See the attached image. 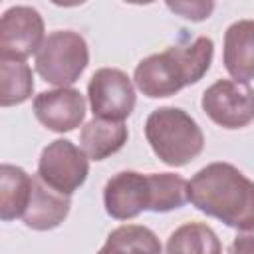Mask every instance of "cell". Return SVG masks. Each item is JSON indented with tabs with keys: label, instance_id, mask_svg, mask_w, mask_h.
Returning <instances> with one entry per match:
<instances>
[{
	"label": "cell",
	"instance_id": "cell-11",
	"mask_svg": "<svg viewBox=\"0 0 254 254\" xmlns=\"http://www.w3.org/2000/svg\"><path fill=\"white\" fill-rule=\"evenodd\" d=\"M222 62L234 81L254 79V20H238L224 32Z\"/></svg>",
	"mask_w": 254,
	"mask_h": 254
},
{
	"label": "cell",
	"instance_id": "cell-10",
	"mask_svg": "<svg viewBox=\"0 0 254 254\" xmlns=\"http://www.w3.org/2000/svg\"><path fill=\"white\" fill-rule=\"evenodd\" d=\"M36 119L56 133H67L81 125L85 117V99L73 87L42 91L34 97Z\"/></svg>",
	"mask_w": 254,
	"mask_h": 254
},
{
	"label": "cell",
	"instance_id": "cell-18",
	"mask_svg": "<svg viewBox=\"0 0 254 254\" xmlns=\"http://www.w3.org/2000/svg\"><path fill=\"white\" fill-rule=\"evenodd\" d=\"M151 208L153 212H169L181 208L189 200V183L175 173H149Z\"/></svg>",
	"mask_w": 254,
	"mask_h": 254
},
{
	"label": "cell",
	"instance_id": "cell-4",
	"mask_svg": "<svg viewBox=\"0 0 254 254\" xmlns=\"http://www.w3.org/2000/svg\"><path fill=\"white\" fill-rule=\"evenodd\" d=\"M87 64V44L83 36L71 30H58L48 34L36 54L38 75L56 87H69L75 83L85 71Z\"/></svg>",
	"mask_w": 254,
	"mask_h": 254
},
{
	"label": "cell",
	"instance_id": "cell-15",
	"mask_svg": "<svg viewBox=\"0 0 254 254\" xmlns=\"http://www.w3.org/2000/svg\"><path fill=\"white\" fill-rule=\"evenodd\" d=\"M97 254H161L157 234L141 224H123L109 232Z\"/></svg>",
	"mask_w": 254,
	"mask_h": 254
},
{
	"label": "cell",
	"instance_id": "cell-17",
	"mask_svg": "<svg viewBox=\"0 0 254 254\" xmlns=\"http://www.w3.org/2000/svg\"><path fill=\"white\" fill-rule=\"evenodd\" d=\"M34 91L32 69L22 60L0 58V105L12 107L30 99Z\"/></svg>",
	"mask_w": 254,
	"mask_h": 254
},
{
	"label": "cell",
	"instance_id": "cell-12",
	"mask_svg": "<svg viewBox=\"0 0 254 254\" xmlns=\"http://www.w3.org/2000/svg\"><path fill=\"white\" fill-rule=\"evenodd\" d=\"M69 196L50 189L38 175L34 177L32 196L22 216L24 224L32 230H52L60 226L69 212Z\"/></svg>",
	"mask_w": 254,
	"mask_h": 254
},
{
	"label": "cell",
	"instance_id": "cell-5",
	"mask_svg": "<svg viewBox=\"0 0 254 254\" xmlns=\"http://www.w3.org/2000/svg\"><path fill=\"white\" fill-rule=\"evenodd\" d=\"M89 159L81 147L67 139H56L44 147L38 161V177L62 194L75 192L87 179Z\"/></svg>",
	"mask_w": 254,
	"mask_h": 254
},
{
	"label": "cell",
	"instance_id": "cell-19",
	"mask_svg": "<svg viewBox=\"0 0 254 254\" xmlns=\"http://www.w3.org/2000/svg\"><path fill=\"white\" fill-rule=\"evenodd\" d=\"M167 8L181 14L187 20L192 22H200L206 20L210 16V12L214 10L212 2H200V0H192V2H167Z\"/></svg>",
	"mask_w": 254,
	"mask_h": 254
},
{
	"label": "cell",
	"instance_id": "cell-16",
	"mask_svg": "<svg viewBox=\"0 0 254 254\" xmlns=\"http://www.w3.org/2000/svg\"><path fill=\"white\" fill-rule=\"evenodd\" d=\"M167 254H222V246L214 230L202 222H187L179 226L167 240Z\"/></svg>",
	"mask_w": 254,
	"mask_h": 254
},
{
	"label": "cell",
	"instance_id": "cell-8",
	"mask_svg": "<svg viewBox=\"0 0 254 254\" xmlns=\"http://www.w3.org/2000/svg\"><path fill=\"white\" fill-rule=\"evenodd\" d=\"M44 20L32 6H12L0 18V58L26 60L44 44Z\"/></svg>",
	"mask_w": 254,
	"mask_h": 254
},
{
	"label": "cell",
	"instance_id": "cell-20",
	"mask_svg": "<svg viewBox=\"0 0 254 254\" xmlns=\"http://www.w3.org/2000/svg\"><path fill=\"white\" fill-rule=\"evenodd\" d=\"M228 254H254V226L238 230L228 248Z\"/></svg>",
	"mask_w": 254,
	"mask_h": 254
},
{
	"label": "cell",
	"instance_id": "cell-1",
	"mask_svg": "<svg viewBox=\"0 0 254 254\" xmlns=\"http://www.w3.org/2000/svg\"><path fill=\"white\" fill-rule=\"evenodd\" d=\"M189 200L230 228L254 226V181L230 163H210L189 181Z\"/></svg>",
	"mask_w": 254,
	"mask_h": 254
},
{
	"label": "cell",
	"instance_id": "cell-2",
	"mask_svg": "<svg viewBox=\"0 0 254 254\" xmlns=\"http://www.w3.org/2000/svg\"><path fill=\"white\" fill-rule=\"evenodd\" d=\"M212 40L198 36L187 46H173L141 60L135 67L133 81L137 89L151 99L171 97L183 87L200 81L212 64Z\"/></svg>",
	"mask_w": 254,
	"mask_h": 254
},
{
	"label": "cell",
	"instance_id": "cell-9",
	"mask_svg": "<svg viewBox=\"0 0 254 254\" xmlns=\"http://www.w3.org/2000/svg\"><path fill=\"white\" fill-rule=\"evenodd\" d=\"M105 212L115 220H131L151 208L149 175L121 171L113 175L103 189Z\"/></svg>",
	"mask_w": 254,
	"mask_h": 254
},
{
	"label": "cell",
	"instance_id": "cell-3",
	"mask_svg": "<svg viewBox=\"0 0 254 254\" xmlns=\"http://www.w3.org/2000/svg\"><path fill=\"white\" fill-rule=\"evenodd\" d=\"M145 137L153 153L169 167H185L204 147L196 121L179 107H159L145 121Z\"/></svg>",
	"mask_w": 254,
	"mask_h": 254
},
{
	"label": "cell",
	"instance_id": "cell-7",
	"mask_svg": "<svg viewBox=\"0 0 254 254\" xmlns=\"http://www.w3.org/2000/svg\"><path fill=\"white\" fill-rule=\"evenodd\" d=\"M87 97L97 119L123 121L135 107V87L127 73L117 67L97 69L87 83Z\"/></svg>",
	"mask_w": 254,
	"mask_h": 254
},
{
	"label": "cell",
	"instance_id": "cell-13",
	"mask_svg": "<svg viewBox=\"0 0 254 254\" xmlns=\"http://www.w3.org/2000/svg\"><path fill=\"white\" fill-rule=\"evenodd\" d=\"M129 131L123 121H107L93 117L79 133V147L91 161H103L127 143Z\"/></svg>",
	"mask_w": 254,
	"mask_h": 254
},
{
	"label": "cell",
	"instance_id": "cell-6",
	"mask_svg": "<svg viewBox=\"0 0 254 254\" xmlns=\"http://www.w3.org/2000/svg\"><path fill=\"white\" fill-rule=\"evenodd\" d=\"M202 111L224 129H242L254 121V89L234 79H218L204 89Z\"/></svg>",
	"mask_w": 254,
	"mask_h": 254
},
{
	"label": "cell",
	"instance_id": "cell-14",
	"mask_svg": "<svg viewBox=\"0 0 254 254\" xmlns=\"http://www.w3.org/2000/svg\"><path fill=\"white\" fill-rule=\"evenodd\" d=\"M34 177L16 165L4 163L0 167V218L4 222L22 218L30 196H32Z\"/></svg>",
	"mask_w": 254,
	"mask_h": 254
}]
</instances>
